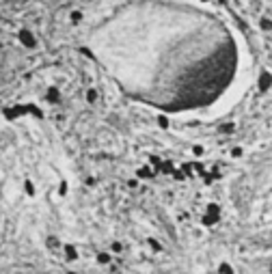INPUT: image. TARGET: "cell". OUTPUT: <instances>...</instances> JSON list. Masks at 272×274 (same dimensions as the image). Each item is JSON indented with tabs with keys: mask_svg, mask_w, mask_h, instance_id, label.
I'll use <instances>...</instances> for the list:
<instances>
[{
	"mask_svg": "<svg viewBox=\"0 0 272 274\" xmlns=\"http://www.w3.org/2000/svg\"><path fill=\"white\" fill-rule=\"evenodd\" d=\"M65 255H67V259H78V250L76 248H73V246L71 244H67V246H65Z\"/></svg>",
	"mask_w": 272,
	"mask_h": 274,
	"instance_id": "1",
	"label": "cell"
},
{
	"mask_svg": "<svg viewBox=\"0 0 272 274\" xmlns=\"http://www.w3.org/2000/svg\"><path fill=\"white\" fill-rule=\"evenodd\" d=\"M48 246H50V250H58V237H48Z\"/></svg>",
	"mask_w": 272,
	"mask_h": 274,
	"instance_id": "5",
	"label": "cell"
},
{
	"mask_svg": "<svg viewBox=\"0 0 272 274\" xmlns=\"http://www.w3.org/2000/svg\"><path fill=\"white\" fill-rule=\"evenodd\" d=\"M26 192H28V194H33V192H35V190H33V184H30V181H26Z\"/></svg>",
	"mask_w": 272,
	"mask_h": 274,
	"instance_id": "11",
	"label": "cell"
},
{
	"mask_svg": "<svg viewBox=\"0 0 272 274\" xmlns=\"http://www.w3.org/2000/svg\"><path fill=\"white\" fill-rule=\"evenodd\" d=\"M220 132H233V123H225V125L220 127Z\"/></svg>",
	"mask_w": 272,
	"mask_h": 274,
	"instance_id": "8",
	"label": "cell"
},
{
	"mask_svg": "<svg viewBox=\"0 0 272 274\" xmlns=\"http://www.w3.org/2000/svg\"><path fill=\"white\" fill-rule=\"evenodd\" d=\"M22 41H24L26 45H35V41H33V37H30V33H26V30L22 33Z\"/></svg>",
	"mask_w": 272,
	"mask_h": 274,
	"instance_id": "6",
	"label": "cell"
},
{
	"mask_svg": "<svg viewBox=\"0 0 272 274\" xmlns=\"http://www.w3.org/2000/svg\"><path fill=\"white\" fill-rule=\"evenodd\" d=\"M136 175H138V177H151L153 173H151V168H149V166H141Z\"/></svg>",
	"mask_w": 272,
	"mask_h": 274,
	"instance_id": "3",
	"label": "cell"
},
{
	"mask_svg": "<svg viewBox=\"0 0 272 274\" xmlns=\"http://www.w3.org/2000/svg\"><path fill=\"white\" fill-rule=\"evenodd\" d=\"M231 156H233V158H240V156H242V149H240V147H235V149L231 151Z\"/></svg>",
	"mask_w": 272,
	"mask_h": 274,
	"instance_id": "10",
	"label": "cell"
},
{
	"mask_svg": "<svg viewBox=\"0 0 272 274\" xmlns=\"http://www.w3.org/2000/svg\"><path fill=\"white\" fill-rule=\"evenodd\" d=\"M160 125H162V127H166V125H169V121H166V117H160Z\"/></svg>",
	"mask_w": 272,
	"mask_h": 274,
	"instance_id": "12",
	"label": "cell"
},
{
	"mask_svg": "<svg viewBox=\"0 0 272 274\" xmlns=\"http://www.w3.org/2000/svg\"><path fill=\"white\" fill-rule=\"evenodd\" d=\"M95 99H97V91H95V88H89V91H87V102L93 104Z\"/></svg>",
	"mask_w": 272,
	"mask_h": 274,
	"instance_id": "4",
	"label": "cell"
},
{
	"mask_svg": "<svg viewBox=\"0 0 272 274\" xmlns=\"http://www.w3.org/2000/svg\"><path fill=\"white\" fill-rule=\"evenodd\" d=\"M97 261L106 265V263H110V261H112V257H110L108 253H99V255H97Z\"/></svg>",
	"mask_w": 272,
	"mask_h": 274,
	"instance_id": "2",
	"label": "cell"
},
{
	"mask_svg": "<svg viewBox=\"0 0 272 274\" xmlns=\"http://www.w3.org/2000/svg\"><path fill=\"white\" fill-rule=\"evenodd\" d=\"M218 272H233V268H231V265H227V263H223V265L218 268Z\"/></svg>",
	"mask_w": 272,
	"mask_h": 274,
	"instance_id": "9",
	"label": "cell"
},
{
	"mask_svg": "<svg viewBox=\"0 0 272 274\" xmlns=\"http://www.w3.org/2000/svg\"><path fill=\"white\" fill-rule=\"evenodd\" d=\"M80 20H82V13H80V11H71V22L73 24H78Z\"/></svg>",
	"mask_w": 272,
	"mask_h": 274,
	"instance_id": "7",
	"label": "cell"
}]
</instances>
